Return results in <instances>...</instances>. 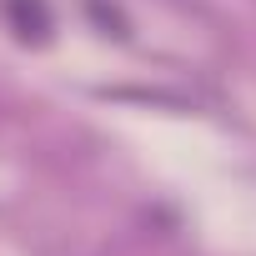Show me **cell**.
I'll return each instance as SVG.
<instances>
[{"instance_id": "1", "label": "cell", "mask_w": 256, "mask_h": 256, "mask_svg": "<svg viewBox=\"0 0 256 256\" xmlns=\"http://www.w3.org/2000/svg\"><path fill=\"white\" fill-rule=\"evenodd\" d=\"M6 20L20 40H46L50 36V10L46 0H6Z\"/></svg>"}, {"instance_id": "2", "label": "cell", "mask_w": 256, "mask_h": 256, "mask_svg": "<svg viewBox=\"0 0 256 256\" xmlns=\"http://www.w3.org/2000/svg\"><path fill=\"white\" fill-rule=\"evenodd\" d=\"M90 16H96V20H100L110 36H126V16H120L116 6H106V0H90Z\"/></svg>"}]
</instances>
